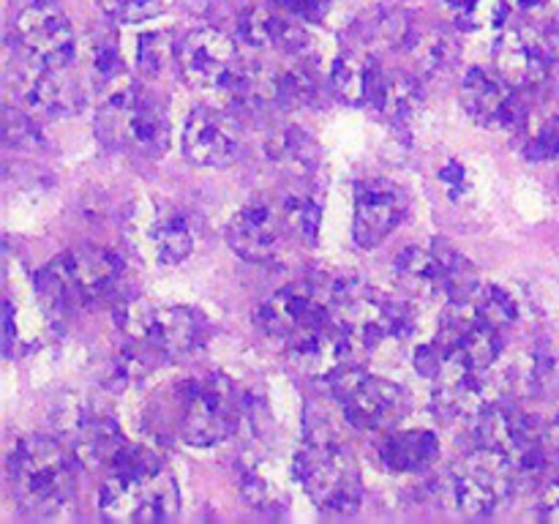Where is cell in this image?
Listing matches in <instances>:
<instances>
[{
    "mask_svg": "<svg viewBox=\"0 0 559 524\" xmlns=\"http://www.w3.org/2000/svg\"><path fill=\"white\" fill-rule=\"evenodd\" d=\"M123 262L98 246H80L49 262L36 276V295L49 317L109 298L120 282Z\"/></svg>",
    "mask_w": 559,
    "mask_h": 524,
    "instance_id": "cell-1",
    "label": "cell"
},
{
    "mask_svg": "<svg viewBox=\"0 0 559 524\" xmlns=\"http://www.w3.org/2000/svg\"><path fill=\"white\" fill-rule=\"evenodd\" d=\"M413 63L418 66V74L437 76L448 74L462 60V47L453 38V33L442 31V27H413L407 44H404Z\"/></svg>",
    "mask_w": 559,
    "mask_h": 524,
    "instance_id": "cell-23",
    "label": "cell"
},
{
    "mask_svg": "<svg viewBox=\"0 0 559 524\" xmlns=\"http://www.w3.org/2000/svg\"><path fill=\"white\" fill-rule=\"evenodd\" d=\"M546 445H549L551 458H555V464L559 469V415L555 420H551V424H546Z\"/></svg>",
    "mask_w": 559,
    "mask_h": 524,
    "instance_id": "cell-42",
    "label": "cell"
},
{
    "mask_svg": "<svg viewBox=\"0 0 559 524\" xmlns=\"http://www.w3.org/2000/svg\"><path fill=\"white\" fill-rule=\"evenodd\" d=\"M140 243L156 265H178L194 251L191 218L173 205H153L140 227Z\"/></svg>",
    "mask_w": 559,
    "mask_h": 524,
    "instance_id": "cell-20",
    "label": "cell"
},
{
    "mask_svg": "<svg viewBox=\"0 0 559 524\" xmlns=\"http://www.w3.org/2000/svg\"><path fill=\"white\" fill-rule=\"evenodd\" d=\"M519 9L533 20L555 22L559 16V0H519Z\"/></svg>",
    "mask_w": 559,
    "mask_h": 524,
    "instance_id": "cell-40",
    "label": "cell"
},
{
    "mask_svg": "<svg viewBox=\"0 0 559 524\" xmlns=\"http://www.w3.org/2000/svg\"><path fill=\"white\" fill-rule=\"evenodd\" d=\"M178 58L175 49V38L169 31H153L140 38V52H136V63H140L142 74H162L173 60Z\"/></svg>",
    "mask_w": 559,
    "mask_h": 524,
    "instance_id": "cell-33",
    "label": "cell"
},
{
    "mask_svg": "<svg viewBox=\"0 0 559 524\" xmlns=\"http://www.w3.org/2000/svg\"><path fill=\"white\" fill-rule=\"evenodd\" d=\"M420 104H424V91H420L418 76L413 74H385L382 82L380 98H377L374 107L380 109L388 118V123L399 131H407L409 123L418 115Z\"/></svg>",
    "mask_w": 559,
    "mask_h": 524,
    "instance_id": "cell-26",
    "label": "cell"
},
{
    "mask_svg": "<svg viewBox=\"0 0 559 524\" xmlns=\"http://www.w3.org/2000/svg\"><path fill=\"white\" fill-rule=\"evenodd\" d=\"M240 413L243 402L224 380H191L180 388V434L189 445L207 448L227 440Z\"/></svg>",
    "mask_w": 559,
    "mask_h": 524,
    "instance_id": "cell-8",
    "label": "cell"
},
{
    "mask_svg": "<svg viewBox=\"0 0 559 524\" xmlns=\"http://www.w3.org/2000/svg\"><path fill=\"white\" fill-rule=\"evenodd\" d=\"M331 317V284L295 282L257 309V322L271 338L289 344Z\"/></svg>",
    "mask_w": 559,
    "mask_h": 524,
    "instance_id": "cell-11",
    "label": "cell"
},
{
    "mask_svg": "<svg viewBox=\"0 0 559 524\" xmlns=\"http://www.w3.org/2000/svg\"><path fill=\"white\" fill-rule=\"evenodd\" d=\"M282 211L284 224H287L289 233L300 235L304 240H314L317 233H320V218H322V207L320 202L311 200L306 194H287L278 205Z\"/></svg>",
    "mask_w": 559,
    "mask_h": 524,
    "instance_id": "cell-31",
    "label": "cell"
},
{
    "mask_svg": "<svg viewBox=\"0 0 559 524\" xmlns=\"http://www.w3.org/2000/svg\"><path fill=\"white\" fill-rule=\"evenodd\" d=\"M540 516L549 522H559V484L544 491V505H540Z\"/></svg>",
    "mask_w": 559,
    "mask_h": 524,
    "instance_id": "cell-41",
    "label": "cell"
},
{
    "mask_svg": "<svg viewBox=\"0 0 559 524\" xmlns=\"http://www.w3.org/2000/svg\"><path fill=\"white\" fill-rule=\"evenodd\" d=\"M11 489L33 516H52L71 502L76 489L74 458L63 442L31 434L16 442L11 456Z\"/></svg>",
    "mask_w": 559,
    "mask_h": 524,
    "instance_id": "cell-3",
    "label": "cell"
},
{
    "mask_svg": "<svg viewBox=\"0 0 559 524\" xmlns=\"http://www.w3.org/2000/svg\"><path fill=\"white\" fill-rule=\"evenodd\" d=\"M549 44H551V49H555V55L559 58V16L555 22H551V27H549Z\"/></svg>",
    "mask_w": 559,
    "mask_h": 524,
    "instance_id": "cell-43",
    "label": "cell"
},
{
    "mask_svg": "<svg viewBox=\"0 0 559 524\" xmlns=\"http://www.w3.org/2000/svg\"><path fill=\"white\" fill-rule=\"evenodd\" d=\"M178 66L189 85L222 93H227L243 71L238 44L218 27L191 31L178 47Z\"/></svg>",
    "mask_w": 559,
    "mask_h": 524,
    "instance_id": "cell-12",
    "label": "cell"
},
{
    "mask_svg": "<svg viewBox=\"0 0 559 524\" xmlns=\"http://www.w3.org/2000/svg\"><path fill=\"white\" fill-rule=\"evenodd\" d=\"M96 131L104 145L147 158H162L169 147V120L164 107L126 76L107 85L96 115Z\"/></svg>",
    "mask_w": 559,
    "mask_h": 524,
    "instance_id": "cell-2",
    "label": "cell"
},
{
    "mask_svg": "<svg viewBox=\"0 0 559 524\" xmlns=\"http://www.w3.org/2000/svg\"><path fill=\"white\" fill-rule=\"evenodd\" d=\"M240 495L254 508H282L287 505V491L276 484V478L260 467H249L240 475Z\"/></svg>",
    "mask_w": 559,
    "mask_h": 524,
    "instance_id": "cell-32",
    "label": "cell"
},
{
    "mask_svg": "<svg viewBox=\"0 0 559 524\" xmlns=\"http://www.w3.org/2000/svg\"><path fill=\"white\" fill-rule=\"evenodd\" d=\"M551 49L549 38L540 36L533 27H508L495 47L497 74L513 87H535L549 76Z\"/></svg>",
    "mask_w": 559,
    "mask_h": 524,
    "instance_id": "cell-15",
    "label": "cell"
},
{
    "mask_svg": "<svg viewBox=\"0 0 559 524\" xmlns=\"http://www.w3.org/2000/svg\"><path fill=\"white\" fill-rule=\"evenodd\" d=\"M20 98L44 118H71L85 104L80 80L63 69H41L31 66L20 74Z\"/></svg>",
    "mask_w": 559,
    "mask_h": 524,
    "instance_id": "cell-19",
    "label": "cell"
},
{
    "mask_svg": "<svg viewBox=\"0 0 559 524\" xmlns=\"http://www.w3.org/2000/svg\"><path fill=\"white\" fill-rule=\"evenodd\" d=\"M464 109L475 123L495 131H513L524 123L522 104L513 93L511 82L489 74L484 69H469L459 87Z\"/></svg>",
    "mask_w": 559,
    "mask_h": 524,
    "instance_id": "cell-14",
    "label": "cell"
},
{
    "mask_svg": "<svg viewBox=\"0 0 559 524\" xmlns=\"http://www.w3.org/2000/svg\"><path fill=\"white\" fill-rule=\"evenodd\" d=\"M440 456L437 434L426 429L396 431L380 448V458L391 473H424Z\"/></svg>",
    "mask_w": 559,
    "mask_h": 524,
    "instance_id": "cell-24",
    "label": "cell"
},
{
    "mask_svg": "<svg viewBox=\"0 0 559 524\" xmlns=\"http://www.w3.org/2000/svg\"><path fill=\"white\" fill-rule=\"evenodd\" d=\"M5 142L20 147V151L41 145V136H38L36 126H33V120L27 118L22 109H14V107L5 109Z\"/></svg>",
    "mask_w": 559,
    "mask_h": 524,
    "instance_id": "cell-37",
    "label": "cell"
},
{
    "mask_svg": "<svg viewBox=\"0 0 559 524\" xmlns=\"http://www.w3.org/2000/svg\"><path fill=\"white\" fill-rule=\"evenodd\" d=\"M524 153L527 158H535V162H551V158H559V118H549L533 131L530 142L524 145Z\"/></svg>",
    "mask_w": 559,
    "mask_h": 524,
    "instance_id": "cell-36",
    "label": "cell"
},
{
    "mask_svg": "<svg viewBox=\"0 0 559 524\" xmlns=\"http://www.w3.org/2000/svg\"><path fill=\"white\" fill-rule=\"evenodd\" d=\"M473 309L484 317L489 325L500 331L502 325H516L524 317V303L516 293H511L502 284H480L478 293L473 295Z\"/></svg>",
    "mask_w": 559,
    "mask_h": 524,
    "instance_id": "cell-27",
    "label": "cell"
},
{
    "mask_svg": "<svg viewBox=\"0 0 559 524\" xmlns=\"http://www.w3.org/2000/svg\"><path fill=\"white\" fill-rule=\"evenodd\" d=\"M102 516L109 522H169L178 516V484L167 469H156L140 478H112L107 475L98 495Z\"/></svg>",
    "mask_w": 559,
    "mask_h": 524,
    "instance_id": "cell-6",
    "label": "cell"
},
{
    "mask_svg": "<svg viewBox=\"0 0 559 524\" xmlns=\"http://www.w3.org/2000/svg\"><path fill=\"white\" fill-rule=\"evenodd\" d=\"M118 325L134 342H145L169 358L194 353L205 338V320L189 306H156L145 298H131L115 311Z\"/></svg>",
    "mask_w": 559,
    "mask_h": 524,
    "instance_id": "cell-5",
    "label": "cell"
},
{
    "mask_svg": "<svg viewBox=\"0 0 559 524\" xmlns=\"http://www.w3.org/2000/svg\"><path fill=\"white\" fill-rule=\"evenodd\" d=\"M407 213V194L391 180H364L355 196V224L353 235L358 246L371 249L380 246L393 229L402 224Z\"/></svg>",
    "mask_w": 559,
    "mask_h": 524,
    "instance_id": "cell-17",
    "label": "cell"
},
{
    "mask_svg": "<svg viewBox=\"0 0 559 524\" xmlns=\"http://www.w3.org/2000/svg\"><path fill=\"white\" fill-rule=\"evenodd\" d=\"M265 153L289 175H309L320 164V145L298 126H282L265 140Z\"/></svg>",
    "mask_w": 559,
    "mask_h": 524,
    "instance_id": "cell-25",
    "label": "cell"
},
{
    "mask_svg": "<svg viewBox=\"0 0 559 524\" xmlns=\"http://www.w3.org/2000/svg\"><path fill=\"white\" fill-rule=\"evenodd\" d=\"M14 41L31 66L63 69L74 60L76 41L71 20L49 0H33L14 22Z\"/></svg>",
    "mask_w": 559,
    "mask_h": 524,
    "instance_id": "cell-10",
    "label": "cell"
},
{
    "mask_svg": "<svg viewBox=\"0 0 559 524\" xmlns=\"http://www.w3.org/2000/svg\"><path fill=\"white\" fill-rule=\"evenodd\" d=\"M336 402L342 404L344 415L353 426L366 431L388 429L396 420L404 418L407 396L399 385H393L385 377L369 374L355 366H342L328 377Z\"/></svg>",
    "mask_w": 559,
    "mask_h": 524,
    "instance_id": "cell-7",
    "label": "cell"
},
{
    "mask_svg": "<svg viewBox=\"0 0 559 524\" xmlns=\"http://www.w3.org/2000/svg\"><path fill=\"white\" fill-rule=\"evenodd\" d=\"M87 63H91V74L96 80V85L107 87L109 82H115L120 76V55L118 47L112 44V38H102V41L91 44L87 49Z\"/></svg>",
    "mask_w": 559,
    "mask_h": 524,
    "instance_id": "cell-34",
    "label": "cell"
},
{
    "mask_svg": "<svg viewBox=\"0 0 559 524\" xmlns=\"http://www.w3.org/2000/svg\"><path fill=\"white\" fill-rule=\"evenodd\" d=\"M287 224L282 211L265 200H251L240 207L227 227V240L235 254L249 262H265L282 246Z\"/></svg>",
    "mask_w": 559,
    "mask_h": 524,
    "instance_id": "cell-18",
    "label": "cell"
},
{
    "mask_svg": "<svg viewBox=\"0 0 559 524\" xmlns=\"http://www.w3.org/2000/svg\"><path fill=\"white\" fill-rule=\"evenodd\" d=\"M393 271H396L399 284H402L413 298H448L445 267H442V260L435 251V246H431V249H418V246L404 249L402 254L396 257Z\"/></svg>",
    "mask_w": 559,
    "mask_h": 524,
    "instance_id": "cell-22",
    "label": "cell"
},
{
    "mask_svg": "<svg viewBox=\"0 0 559 524\" xmlns=\"http://www.w3.org/2000/svg\"><path fill=\"white\" fill-rule=\"evenodd\" d=\"M295 478L320 508L333 513H353L360 505L358 462L347 448L325 431H311L295 456Z\"/></svg>",
    "mask_w": 559,
    "mask_h": 524,
    "instance_id": "cell-4",
    "label": "cell"
},
{
    "mask_svg": "<svg viewBox=\"0 0 559 524\" xmlns=\"http://www.w3.org/2000/svg\"><path fill=\"white\" fill-rule=\"evenodd\" d=\"M289 22H284L282 16H276L267 9H249L238 22V36L240 41H246L254 49H267V47H284V38H287Z\"/></svg>",
    "mask_w": 559,
    "mask_h": 524,
    "instance_id": "cell-30",
    "label": "cell"
},
{
    "mask_svg": "<svg viewBox=\"0 0 559 524\" xmlns=\"http://www.w3.org/2000/svg\"><path fill=\"white\" fill-rule=\"evenodd\" d=\"M442 5L453 16V22L467 33L497 31L508 16L506 0H442Z\"/></svg>",
    "mask_w": 559,
    "mask_h": 524,
    "instance_id": "cell-29",
    "label": "cell"
},
{
    "mask_svg": "<svg viewBox=\"0 0 559 524\" xmlns=\"http://www.w3.org/2000/svg\"><path fill=\"white\" fill-rule=\"evenodd\" d=\"M382 82H385V74L369 55L347 52L333 60L331 91L349 107H366V104L374 107L377 98H380Z\"/></svg>",
    "mask_w": 559,
    "mask_h": 524,
    "instance_id": "cell-21",
    "label": "cell"
},
{
    "mask_svg": "<svg viewBox=\"0 0 559 524\" xmlns=\"http://www.w3.org/2000/svg\"><path fill=\"white\" fill-rule=\"evenodd\" d=\"M516 486V467H513L511 458L495 448L484 445H478V451H473L456 464L451 480L459 511L469 513V516H484V513L497 511L502 502L511 500Z\"/></svg>",
    "mask_w": 559,
    "mask_h": 524,
    "instance_id": "cell-9",
    "label": "cell"
},
{
    "mask_svg": "<svg viewBox=\"0 0 559 524\" xmlns=\"http://www.w3.org/2000/svg\"><path fill=\"white\" fill-rule=\"evenodd\" d=\"M435 251L440 254L442 267H445V293L451 303H467L473 300V295L478 293L480 278L475 273L473 262L467 260L464 254H459L453 246H448L445 240L437 238L435 240Z\"/></svg>",
    "mask_w": 559,
    "mask_h": 524,
    "instance_id": "cell-28",
    "label": "cell"
},
{
    "mask_svg": "<svg viewBox=\"0 0 559 524\" xmlns=\"http://www.w3.org/2000/svg\"><path fill=\"white\" fill-rule=\"evenodd\" d=\"M98 5L118 22H142L162 14L164 0H98Z\"/></svg>",
    "mask_w": 559,
    "mask_h": 524,
    "instance_id": "cell-35",
    "label": "cell"
},
{
    "mask_svg": "<svg viewBox=\"0 0 559 524\" xmlns=\"http://www.w3.org/2000/svg\"><path fill=\"white\" fill-rule=\"evenodd\" d=\"M473 426L478 434V445L506 453L513 464L546 440V426L538 418L511 407L502 398L486 404Z\"/></svg>",
    "mask_w": 559,
    "mask_h": 524,
    "instance_id": "cell-13",
    "label": "cell"
},
{
    "mask_svg": "<svg viewBox=\"0 0 559 524\" xmlns=\"http://www.w3.org/2000/svg\"><path fill=\"white\" fill-rule=\"evenodd\" d=\"M276 3L282 5V9H287L289 14L300 16V20L317 22L322 20V14H325L331 0H276Z\"/></svg>",
    "mask_w": 559,
    "mask_h": 524,
    "instance_id": "cell-39",
    "label": "cell"
},
{
    "mask_svg": "<svg viewBox=\"0 0 559 524\" xmlns=\"http://www.w3.org/2000/svg\"><path fill=\"white\" fill-rule=\"evenodd\" d=\"M183 153L202 167H227L240 156V131L227 112L197 107L186 118Z\"/></svg>",
    "mask_w": 559,
    "mask_h": 524,
    "instance_id": "cell-16",
    "label": "cell"
},
{
    "mask_svg": "<svg viewBox=\"0 0 559 524\" xmlns=\"http://www.w3.org/2000/svg\"><path fill=\"white\" fill-rule=\"evenodd\" d=\"M440 183L445 186V191L451 194V200L459 202L469 191L467 169H464L459 162H448L445 167L440 169Z\"/></svg>",
    "mask_w": 559,
    "mask_h": 524,
    "instance_id": "cell-38",
    "label": "cell"
}]
</instances>
